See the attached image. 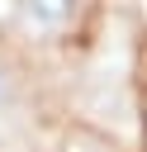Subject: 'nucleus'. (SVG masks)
<instances>
[{
    "instance_id": "f257e3e1",
    "label": "nucleus",
    "mask_w": 147,
    "mask_h": 152,
    "mask_svg": "<svg viewBox=\"0 0 147 152\" xmlns=\"http://www.w3.org/2000/svg\"><path fill=\"white\" fill-rule=\"evenodd\" d=\"M71 14H76L71 0H19V19L28 24V33H43V38L62 33L71 24Z\"/></svg>"
},
{
    "instance_id": "f03ea898",
    "label": "nucleus",
    "mask_w": 147,
    "mask_h": 152,
    "mask_svg": "<svg viewBox=\"0 0 147 152\" xmlns=\"http://www.w3.org/2000/svg\"><path fill=\"white\" fill-rule=\"evenodd\" d=\"M19 104H24V81H19V71H14V62L0 57V119L19 114Z\"/></svg>"
},
{
    "instance_id": "7ed1b4c3",
    "label": "nucleus",
    "mask_w": 147,
    "mask_h": 152,
    "mask_svg": "<svg viewBox=\"0 0 147 152\" xmlns=\"http://www.w3.org/2000/svg\"><path fill=\"white\" fill-rule=\"evenodd\" d=\"M14 152H33V147H14Z\"/></svg>"
}]
</instances>
